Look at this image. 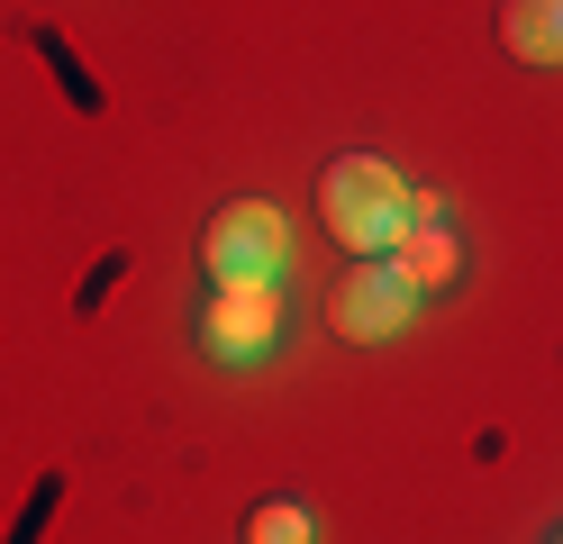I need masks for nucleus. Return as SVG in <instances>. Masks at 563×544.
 <instances>
[{
    "instance_id": "5",
    "label": "nucleus",
    "mask_w": 563,
    "mask_h": 544,
    "mask_svg": "<svg viewBox=\"0 0 563 544\" xmlns=\"http://www.w3.org/2000/svg\"><path fill=\"white\" fill-rule=\"evenodd\" d=\"M391 264L409 273V290H445L454 273H464V245H454V227H445V218H418V227L391 245Z\"/></svg>"
},
{
    "instance_id": "2",
    "label": "nucleus",
    "mask_w": 563,
    "mask_h": 544,
    "mask_svg": "<svg viewBox=\"0 0 563 544\" xmlns=\"http://www.w3.org/2000/svg\"><path fill=\"white\" fill-rule=\"evenodd\" d=\"M200 264L209 281H282L291 273V218L273 200H228L200 227Z\"/></svg>"
},
{
    "instance_id": "3",
    "label": "nucleus",
    "mask_w": 563,
    "mask_h": 544,
    "mask_svg": "<svg viewBox=\"0 0 563 544\" xmlns=\"http://www.w3.org/2000/svg\"><path fill=\"white\" fill-rule=\"evenodd\" d=\"M409 309H418V290H409V273L391 254H355V273L328 290V326L345 345H391L409 326Z\"/></svg>"
},
{
    "instance_id": "7",
    "label": "nucleus",
    "mask_w": 563,
    "mask_h": 544,
    "mask_svg": "<svg viewBox=\"0 0 563 544\" xmlns=\"http://www.w3.org/2000/svg\"><path fill=\"white\" fill-rule=\"evenodd\" d=\"M319 526H309V508L300 499H255L245 508V544H309Z\"/></svg>"
},
{
    "instance_id": "4",
    "label": "nucleus",
    "mask_w": 563,
    "mask_h": 544,
    "mask_svg": "<svg viewBox=\"0 0 563 544\" xmlns=\"http://www.w3.org/2000/svg\"><path fill=\"white\" fill-rule=\"evenodd\" d=\"M273 336H282V281H209L200 345L219 363H255Z\"/></svg>"
},
{
    "instance_id": "8",
    "label": "nucleus",
    "mask_w": 563,
    "mask_h": 544,
    "mask_svg": "<svg viewBox=\"0 0 563 544\" xmlns=\"http://www.w3.org/2000/svg\"><path fill=\"white\" fill-rule=\"evenodd\" d=\"M554 544H563V535H554Z\"/></svg>"
},
{
    "instance_id": "1",
    "label": "nucleus",
    "mask_w": 563,
    "mask_h": 544,
    "mask_svg": "<svg viewBox=\"0 0 563 544\" xmlns=\"http://www.w3.org/2000/svg\"><path fill=\"white\" fill-rule=\"evenodd\" d=\"M319 218L345 254H391L418 227V191L382 164V155H336L319 173Z\"/></svg>"
},
{
    "instance_id": "6",
    "label": "nucleus",
    "mask_w": 563,
    "mask_h": 544,
    "mask_svg": "<svg viewBox=\"0 0 563 544\" xmlns=\"http://www.w3.org/2000/svg\"><path fill=\"white\" fill-rule=\"evenodd\" d=\"M500 36L518 64H563V0H500Z\"/></svg>"
}]
</instances>
